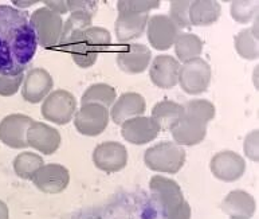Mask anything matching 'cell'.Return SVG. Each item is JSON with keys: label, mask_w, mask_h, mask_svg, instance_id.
I'll return each instance as SVG.
<instances>
[{"label": "cell", "mask_w": 259, "mask_h": 219, "mask_svg": "<svg viewBox=\"0 0 259 219\" xmlns=\"http://www.w3.org/2000/svg\"><path fill=\"white\" fill-rule=\"evenodd\" d=\"M223 210L235 219H248L254 212V200L243 191L231 192L223 203Z\"/></svg>", "instance_id": "obj_8"}, {"label": "cell", "mask_w": 259, "mask_h": 219, "mask_svg": "<svg viewBox=\"0 0 259 219\" xmlns=\"http://www.w3.org/2000/svg\"><path fill=\"white\" fill-rule=\"evenodd\" d=\"M34 183L45 192H61L69 183V173L58 164H49L35 173Z\"/></svg>", "instance_id": "obj_6"}, {"label": "cell", "mask_w": 259, "mask_h": 219, "mask_svg": "<svg viewBox=\"0 0 259 219\" xmlns=\"http://www.w3.org/2000/svg\"><path fill=\"white\" fill-rule=\"evenodd\" d=\"M22 80H23V74L16 76V77H4V76H0V94L2 96L14 94Z\"/></svg>", "instance_id": "obj_11"}, {"label": "cell", "mask_w": 259, "mask_h": 219, "mask_svg": "<svg viewBox=\"0 0 259 219\" xmlns=\"http://www.w3.org/2000/svg\"><path fill=\"white\" fill-rule=\"evenodd\" d=\"M184 159V151L169 142H162L161 145L148 150L145 154L148 167L164 172H178L183 167Z\"/></svg>", "instance_id": "obj_2"}, {"label": "cell", "mask_w": 259, "mask_h": 219, "mask_svg": "<svg viewBox=\"0 0 259 219\" xmlns=\"http://www.w3.org/2000/svg\"><path fill=\"white\" fill-rule=\"evenodd\" d=\"M190 206L187 203H183L182 207H180V210H179L175 215L172 216H168V218L165 219H190Z\"/></svg>", "instance_id": "obj_12"}, {"label": "cell", "mask_w": 259, "mask_h": 219, "mask_svg": "<svg viewBox=\"0 0 259 219\" xmlns=\"http://www.w3.org/2000/svg\"><path fill=\"white\" fill-rule=\"evenodd\" d=\"M93 159L98 168L113 172L124 168L128 155L124 147L118 142H105L94 151Z\"/></svg>", "instance_id": "obj_4"}, {"label": "cell", "mask_w": 259, "mask_h": 219, "mask_svg": "<svg viewBox=\"0 0 259 219\" xmlns=\"http://www.w3.org/2000/svg\"><path fill=\"white\" fill-rule=\"evenodd\" d=\"M213 175L222 180H236L242 176L244 171L243 159L232 152H222L217 155L211 162Z\"/></svg>", "instance_id": "obj_7"}, {"label": "cell", "mask_w": 259, "mask_h": 219, "mask_svg": "<svg viewBox=\"0 0 259 219\" xmlns=\"http://www.w3.org/2000/svg\"><path fill=\"white\" fill-rule=\"evenodd\" d=\"M59 136L57 131L46 127L35 125L31 131L28 132V145L35 147L36 150L42 151L45 154H51L58 148Z\"/></svg>", "instance_id": "obj_9"}, {"label": "cell", "mask_w": 259, "mask_h": 219, "mask_svg": "<svg viewBox=\"0 0 259 219\" xmlns=\"http://www.w3.org/2000/svg\"><path fill=\"white\" fill-rule=\"evenodd\" d=\"M38 42L36 26L28 12L0 6V76L23 74L36 54Z\"/></svg>", "instance_id": "obj_1"}, {"label": "cell", "mask_w": 259, "mask_h": 219, "mask_svg": "<svg viewBox=\"0 0 259 219\" xmlns=\"http://www.w3.org/2000/svg\"><path fill=\"white\" fill-rule=\"evenodd\" d=\"M0 219H8V208L2 200H0Z\"/></svg>", "instance_id": "obj_13"}, {"label": "cell", "mask_w": 259, "mask_h": 219, "mask_svg": "<svg viewBox=\"0 0 259 219\" xmlns=\"http://www.w3.org/2000/svg\"><path fill=\"white\" fill-rule=\"evenodd\" d=\"M151 187L153 196L159 202L165 218L175 215L180 210L183 204V195L175 181L156 176L152 179Z\"/></svg>", "instance_id": "obj_3"}, {"label": "cell", "mask_w": 259, "mask_h": 219, "mask_svg": "<svg viewBox=\"0 0 259 219\" xmlns=\"http://www.w3.org/2000/svg\"><path fill=\"white\" fill-rule=\"evenodd\" d=\"M30 120L24 116H8L0 124V140L11 148H24L28 142L24 138Z\"/></svg>", "instance_id": "obj_5"}, {"label": "cell", "mask_w": 259, "mask_h": 219, "mask_svg": "<svg viewBox=\"0 0 259 219\" xmlns=\"http://www.w3.org/2000/svg\"><path fill=\"white\" fill-rule=\"evenodd\" d=\"M42 164V159L39 158L38 155L24 152V154L16 156L15 162H14V168H15L18 176H20L22 179H31L35 175V171Z\"/></svg>", "instance_id": "obj_10"}]
</instances>
